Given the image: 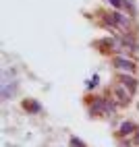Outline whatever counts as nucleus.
Segmentation results:
<instances>
[{
  "label": "nucleus",
  "mask_w": 139,
  "mask_h": 147,
  "mask_svg": "<svg viewBox=\"0 0 139 147\" xmlns=\"http://www.w3.org/2000/svg\"><path fill=\"white\" fill-rule=\"evenodd\" d=\"M25 108H29V110H37V104H31V102H25Z\"/></svg>",
  "instance_id": "obj_9"
},
{
  "label": "nucleus",
  "mask_w": 139,
  "mask_h": 147,
  "mask_svg": "<svg viewBox=\"0 0 139 147\" xmlns=\"http://www.w3.org/2000/svg\"><path fill=\"white\" fill-rule=\"evenodd\" d=\"M108 2H110L114 8H116V11H118V8H123L125 6V0H108Z\"/></svg>",
  "instance_id": "obj_7"
},
{
  "label": "nucleus",
  "mask_w": 139,
  "mask_h": 147,
  "mask_svg": "<svg viewBox=\"0 0 139 147\" xmlns=\"http://www.w3.org/2000/svg\"><path fill=\"white\" fill-rule=\"evenodd\" d=\"M87 85H89V87H96V85H98V77H94V79H92V81H89Z\"/></svg>",
  "instance_id": "obj_10"
},
{
  "label": "nucleus",
  "mask_w": 139,
  "mask_h": 147,
  "mask_svg": "<svg viewBox=\"0 0 139 147\" xmlns=\"http://www.w3.org/2000/svg\"><path fill=\"white\" fill-rule=\"evenodd\" d=\"M118 81H121V85H125L131 93L137 89V79H135V77H133L131 73H123L121 77H118Z\"/></svg>",
  "instance_id": "obj_4"
},
{
  "label": "nucleus",
  "mask_w": 139,
  "mask_h": 147,
  "mask_svg": "<svg viewBox=\"0 0 139 147\" xmlns=\"http://www.w3.org/2000/svg\"><path fill=\"white\" fill-rule=\"evenodd\" d=\"M71 145H73V147H85V145H83L81 141H79V139H75V137L71 139Z\"/></svg>",
  "instance_id": "obj_8"
},
{
  "label": "nucleus",
  "mask_w": 139,
  "mask_h": 147,
  "mask_svg": "<svg viewBox=\"0 0 139 147\" xmlns=\"http://www.w3.org/2000/svg\"><path fill=\"white\" fill-rule=\"evenodd\" d=\"M114 100H118V104H129V100H131V91L127 89L125 85H121L118 83L116 87H114Z\"/></svg>",
  "instance_id": "obj_2"
},
{
  "label": "nucleus",
  "mask_w": 139,
  "mask_h": 147,
  "mask_svg": "<svg viewBox=\"0 0 139 147\" xmlns=\"http://www.w3.org/2000/svg\"><path fill=\"white\" fill-rule=\"evenodd\" d=\"M135 143L139 145V131H137V135H135Z\"/></svg>",
  "instance_id": "obj_11"
},
{
  "label": "nucleus",
  "mask_w": 139,
  "mask_h": 147,
  "mask_svg": "<svg viewBox=\"0 0 139 147\" xmlns=\"http://www.w3.org/2000/svg\"><path fill=\"white\" fill-rule=\"evenodd\" d=\"M106 19V23L110 25V27H114V29H129V19L125 17V15H121L118 11H114V13H110V15H106L104 17Z\"/></svg>",
  "instance_id": "obj_1"
},
{
  "label": "nucleus",
  "mask_w": 139,
  "mask_h": 147,
  "mask_svg": "<svg viewBox=\"0 0 139 147\" xmlns=\"http://www.w3.org/2000/svg\"><path fill=\"white\" fill-rule=\"evenodd\" d=\"M135 131V124L131 122V120H129V122H123L121 124V135H131Z\"/></svg>",
  "instance_id": "obj_6"
},
{
  "label": "nucleus",
  "mask_w": 139,
  "mask_h": 147,
  "mask_svg": "<svg viewBox=\"0 0 139 147\" xmlns=\"http://www.w3.org/2000/svg\"><path fill=\"white\" fill-rule=\"evenodd\" d=\"M114 66L118 68V71L131 73V75H133V71H135V64H133V60H129V58H123V56H116V58H114Z\"/></svg>",
  "instance_id": "obj_3"
},
{
  "label": "nucleus",
  "mask_w": 139,
  "mask_h": 147,
  "mask_svg": "<svg viewBox=\"0 0 139 147\" xmlns=\"http://www.w3.org/2000/svg\"><path fill=\"white\" fill-rule=\"evenodd\" d=\"M104 110H106V102H104V100H96L92 106H89V112H92L94 116H98V114H104Z\"/></svg>",
  "instance_id": "obj_5"
}]
</instances>
